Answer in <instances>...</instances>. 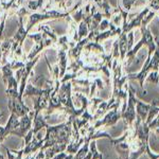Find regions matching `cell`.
Instances as JSON below:
<instances>
[{"instance_id":"6da1fadb","label":"cell","mask_w":159,"mask_h":159,"mask_svg":"<svg viewBox=\"0 0 159 159\" xmlns=\"http://www.w3.org/2000/svg\"><path fill=\"white\" fill-rule=\"evenodd\" d=\"M34 119V110H30L29 114L25 115L19 119V125L16 129H14L11 133V135H15L17 137H20L24 139L27 133L32 129V121Z\"/></svg>"},{"instance_id":"7a4b0ae2","label":"cell","mask_w":159,"mask_h":159,"mask_svg":"<svg viewBox=\"0 0 159 159\" xmlns=\"http://www.w3.org/2000/svg\"><path fill=\"white\" fill-rule=\"evenodd\" d=\"M10 111L15 114L18 118L24 117L25 115L29 114L30 108L25 106L22 102V99L20 98H9V104H7Z\"/></svg>"},{"instance_id":"3957f363","label":"cell","mask_w":159,"mask_h":159,"mask_svg":"<svg viewBox=\"0 0 159 159\" xmlns=\"http://www.w3.org/2000/svg\"><path fill=\"white\" fill-rule=\"evenodd\" d=\"M2 72H3V82L7 86V88L17 89L18 87V82L16 81L15 76L13 75V69L11 67V64L7 63L2 67Z\"/></svg>"},{"instance_id":"277c9868","label":"cell","mask_w":159,"mask_h":159,"mask_svg":"<svg viewBox=\"0 0 159 159\" xmlns=\"http://www.w3.org/2000/svg\"><path fill=\"white\" fill-rule=\"evenodd\" d=\"M43 143H45V139H37L36 137H33V139L30 141L29 144L25 145L24 148V155H32L33 153L37 152V151H39L40 148L43 147Z\"/></svg>"},{"instance_id":"5b68a950","label":"cell","mask_w":159,"mask_h":159,"mask_svg":"<svg viewBox=\"0 0 159 159\" xmlns=\"http://www.w3.org/2000/svg\"><path fill=\"white\" fill-rule=\"evenodd\" d=\"M48 122L45 120V117L43 116V114H38L36 116H34V119H33V135H36L37 133L42 132L43 129H46L48 126Z\"/></svg>"},{"instance_id":"8992f818","label":"cell","mask_w":159,"mask_h":159,"mask_svg":"<svg viewBox=\"0 0 159 159\" xmlns=\"http://www.w3.org/2000/svg\"><path fill=\"white\" fill-rule=\"evenodd\" d=\"M43 92V88H38L36 86H33L32 84L29 83L27 84L22 94V98H29V97H38L39 94H42Z\"/></svg>"},{"instance_id":"52a82bcc","label":"cell","mask_w":159,"mask_h":159,"mask_svg":"<svg viewBox=\"0 0 159 159\" xmlns=\"http://www.w3.org/2000/svg\"><path fill=\"white\" fill-rule=\"evenodd\" d=\"M58 56H60V76H63L65 73V69H66V63H67V57H66V52L64 50H60L58 52Z\"/></svg>"},{"instance_id":"ba28073f","label":"cell","mask_w":159,"mask_h":159,"mask_svg":"<svg viewBox=\"0 0 159 159\" xmlns=\"http://www.w3.org/2000/svg\"><path fill=\"white\" fill-rule=\"evenodd\" d=\"M43 0H28L27 2V7L29 10H38L43 7Z\"/></svg>"},{"instance_id":"9c48e42d","label":"cell","mask_w":159,"mask_h":159,"mask_svg":"<svg viewBox=\"0 0 159 159\" xmlns=\"http://www.w3.org/2000/svg\"><path fill=\"white\" fill-rule=\"evenodd\" d=\"M39 30H42L43 32V34H47V35H49L51 39L53 40V42H56L57 40V37H56V35H55V33L53 32L52 30L50 29L48 25H40L39 27Z\"/></svg>"},{"instance_id":"30bf717a","label":"cell","mask_w":159,"mask_h":159,"mask_svg":"<svg viewBox=\"0 0 159 159\" xmlns=\"http://www.w3.org/2000/svg\"><path fill=\"white\" fill-rule=\"evenodd\" d=\"M15 152V159H22V156H24V148H21L18 151H14Z\"/></svg>"}]
</instances>
